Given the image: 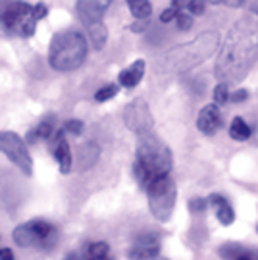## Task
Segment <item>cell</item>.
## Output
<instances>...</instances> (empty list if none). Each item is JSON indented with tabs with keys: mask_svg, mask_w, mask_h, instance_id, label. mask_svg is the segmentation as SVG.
Returning a JSON list of instances; mask_svg holds the SVG:
<instances>
[{
	"mask_svg": "<svg viewBox=\"0 0 258 260\" xmlns=\"http://www.w3.org/2000/svg\"><path fill=\"white\" fill-rule=\"evenodd\" d=\"M258 58V18L249 16L235 21L225 35L214 66L216 79L221 83L243 81Z\"/></svg>",
	"mask_w": 258,
	"mask_h": 260,
	"instance_id": "cell-1",
	"label": "cell"
},
{
	"mask_svg": "<svg viewBox=\"0 0 258 260\" xmlns=\"http://www.w3.org/2000/svg\"><path fill=\"white\" fill-rule=\"evenodd\" d=\"M174 166L172 150L158 135L143 133L137 139V160L133 166V174L137 181L147 189L154 179L168 176Z\"/></svg>",
	"mask_w": 258,
	"mask_h": 260,
	"instance_id": "cell-2",
	"label": "cell"
},
{
	"mask_svg": "<svg viewBox=\"0 0 258 260\" xmlns=\"http://www.w3.org/2000/svg\"><path fill=\"white\" fill-rule=\"evenodd\" d=\"M87 39L79 31H60L50 41L48 64L56 72H74L87 60Z\"/></svg>",
	"mask_w": 258,
	"mask_h": 260,
	"instance_id": "cell-3",
	"label": "cell"
},
{
	"mask_svg": "<svg viewBox=\"0 0 258 260\" xmlns=\"http://www.w3.org/2000/svg\"><path fill=\"white\" fill-rule=\"evenodd\" d=\"M218 47H220V37L214 31H208L201 37L193 39L191 43H183L179 47L172 48L170 52L162 56V64L168 70H189L199 62H203L204 58L212 56Z\"/></svg>",
	"mask_w": 258,
	"mask_h": 260,
	"instance_id": "cell-4",
	"label": "cell"
},
{
	"mask_svg": "<svg viewBox=\"0 0 258 260\" xmlns=\"http://www.w3.org/2000/svg\"><path fill=\"white\" fill-rule=\"evenodd\" d=\"M12 239L21 249L48 251L58 241V230L54 228V223L46 222V220H29L25 223L16 225Z\"/></svg>",
	"mask_w": 258,
	"mask_h": 260,
	"instance_id": "cell-5",
	"label": "cell"
},
{
	"mask_svg": "<svg viewBox=\"0 0 258 260\" xmlns=\"http://www.w3.org/2000/svg\"><path fill=\"white\" fill-rule=\"evenodd\" d=\"M147 197L150 214L158 222H170L175 210V201H177V187H175L174 179L170 176H162L154 179L147 187Z\"/></svg>",
	"mask_w": 258,
	"mask_h": 260,
	"instance_id": "cell-6",
	"label": "cell"
},
{
	"mask_svg": "<svg viewBox=\"0 0 258 260\" xmlns=\"http://www.w3.org/2000/svg\"><path fill=\"white\" fill-rule=\"evenodd\" d=\"M2 25L8 33H18L19 37H31L35 33L37 19L33 16V6L25 2H12L6 4L2 12Z\"/></svg>",
	"mask_w": 258,
	"mask_h": 260,
	"instance_id": "cell-7",
	"label": "cell"
},
{
	"mask_svg": "<svg viewBox=\"0 0 258 260\" xmlns=\"http://www.w3.org/2000/svg\"><path fill=\"white\" fill-rule=\"evenodd\" d=\"M0 147H2L4 156L8 158L23 176H33V158L29 154L25 139H21L14 131H4L0 135Z\"/></svg>",
	"mask_w": 258,
	"mask_h": 260,
	"instance_id": "cell-8",
	"label": "cell"
},
{
	"mask_svg": "<svg viewBox=\"0 0 258 260\" xmlns=\"http://www.w3.org/2000/svg\"><path fill=\"white\" fill-rule=\"evenodd\" d=\"M123 121L127 125V129H131L137 135H143V133H150L152 131V114L148 110V104L143 101V99H135L125 106L123 110Z\"/></svg>",
	"mask_w": 258,
	"mask_h": 260,
	"instance_id": "cell-9",
	"label": "cell"
},
{
	"mask_svg": "<svg viewBox=\"0 0 258 260\" xmlns=\"http://www.w3.org/2000/svg\"><path fill=\"white\" fill-rule=\"evenodd\" d=\"M160 254V237L154 233H145L135 239L133 247L129 249L131 260H152Z\"/></svg>",
	"mask_w": 258,
	"mask_h": 260,
	"instance_id": "cell-10",
	"label": "cell"
},
{
	"mask_svg": "<svg viewBox=\"0 0 258 260\" xmlns=\"http://www.w3.org/2000/svg\"><path fill=\"white\" fill-rule=\"evenodd\" d=\"M110 6V2H96V0H81L75 4L77 16L85 27H91L94 23H101L104 18V12Z\"/></svg>",
	"mask_w": 258,
	"mask_h": 260,
	"instance_id": "cell-11",
	"label": "cell"
},
{
	"mask_svg": "<svg viewBox=\"0 0 258 260\" xmlns=\"http://www.w3.org/2000/svg\"><path fill=\"white\" fill-rule=\"evenodd\" d=\"M197 127L204 135H214L221 127L220 106H216L214 103L203 106V110L199 112V116H197Z\"/></svg>",
	"mask_w": 258,
	"mask_h": 260,
	"instance_id": "cell-12",
	"label": "cell"
},
{
	"mask_svg": "<svg viewBox=\"0 0 258 260\" xmlns=\"http://www.w3.org/2000/svg\"><path fill=\"white\" fill-rule=\"evenodd\" d=\"M145 68H147L145 60H135L129 68L121 70L120 75H118V81H120L121 87H125V89L137 87L143 79V75H145Z\"/></svg>",
	"mask_w": 258,
	"mask_h": 260,
	"instance_id": "cell-13",
	"label": "cell"
},
{
	"mask_svg": "<svg viewBox=\"0 0 258 260\" xmlns=\"http://www.w3.org/2000/svg\"><path fill=\"white\" fill-rule=\"evenodd\" d=\"M208 203L214 206L216 210V218L221 225H231L233 220H235V212H233V206L228 203V199L223 195H218V193H212L208 197Z\"/></svg>",
	"mask_w": 258,
	"mask_h": 260,
	"instance_id": "cell-14",
	"label": "cell"
},
{
	"mask_svg": "<svg viewBox=\"0 0 258 260\" xmlns=\"http://www.w3.org/2000/svg\"><path fill=\"white\" fill-rule=\"evenodd\" d=\"M52 154H54L56 162H58V166H60V172H62V174H70V172H72V164H74L70 143L66 139L60 141L54 149H52Z\"/></svg>",
	"mask_w": 258,
	"mask_h": 260,
	"instance_id": "cell-15",
	"label": "cell"
},
{
	"mask_svg": "<svg viewBox=\"0 0 258 260\" xmlns=\"http://www.w3.org/2000/svg\"><path fill=\"white\" fill-rule=\"evenodd\" d=\"M99 156H101L99 145H94V143H85L83 147L79 149V166H81V170H89V168L94 166Z\"/></svg>",
	"mask_w": 258,
	"mask_h": 260,
	"instance_id": "cell-16",
	"label": "cell"
},
{
	"mask_svg": "<svg viewBox=\"0 0 258 260\" xmlns=\"http://www.w3.org/2000/svg\"><path fill=\"white\" fill-rule=\"evenodd\" d=\"M87 33H89V39H91L92 47L96 48V50H102L104 45H106V41H108V29L104 25V21L87 27Z\"/></svg>",
	"mask_w": 258,
	"mask_h": 260,
	"instance_id": "cell-17",
	"label": "cell"
},
{
	"mask_svg": "<svg viewBox=\"0 0 258 260\" xmlns=\"http://www.w3.org/2000/svg\"><path fill=\"white\" fill-rule=\"evenodd\" d=\"M230 137L235 141H247L250 137L249 123L243 120L241 116H235L230 123Z\"/></svg>",
	"mask_w": 258,
	"mask_h": 260,
	"instance_id": "cell-18",
	"label": "cell"
},
{
	"mask_svg": "<svg viewBox=\"0 0 258 260\" xmlns=\"http://www.w3.org/2000/svg\"><path fill=\"white\" fill-rule=\"evenodd\" d=\"M127 6L135 19H148L152 14V4L148 0H129Z\"/></svg>",
	"mask_w": 258,
	"mask_h": 260,
	"instance_id": "cell-19",
	"label": "cell"
},
{
	"mask_svg": "<svg viewBox=\"0 0 258 260\" xmlns=\"http://www.w3.org/2000/svg\"><path fill=\"white\" fill-rule=\"evenodd\" d=\"M230 87H228V83H218L216 87H214L212 91V99H214V104L216 106H225L228 104V101H230Z\"/></svg>",
	"mask_w": 258,
	"mask_h": 260,
	"instance_id": "cell-20",
	"label": "cell"
},
{
	"mask_svg": "<svg viewBox=\"0 0 258 260\" xmlns=\"http://www.w3.org/2000/svg\"><path fill=\"white\" fill-rule=\"evenodd\" d=\"M35 131H37L39 141L45 139V141H48V143H50V139L54 137V121H52V118H50V120L41 121L37 127H35Z\"/></svg>",
	"mask_w": 258,
	"mask_h": 260,
	"instance_id": "cell-21",
	"label": "cell"
},
{
	"mask_svg": "<svg viewBox=\"0 0 258 260\" xmlns=\"http://www.w3.org/2000/svg\"><path fill=\"white\" fill-rule=\"evenodd\" d=\"M89 256H110V245L106 241H96L87 245V258Z\"/></svg>",
	"mask_w": 258,
	"mask_h": 260,
	"instance_id": "cell-22",
	"label": "cell"
},
{
	"mask_svg": "<svg viewBox=\"0 0 258 260\" xmlns=\"http://www.w3.org/2000/svg\"><path fill=\"white\" fill-rule=\"evenodd\" d=\"M243 252H247V249H243L241 245H233V243H228L220 249V254L225 260H237Z\"/></svg>",
	"mask_w": 258,
	"mask_h": 260,
	"instance_id": "cell-23",
	"label": "cell"
},
{
	"mask_svg": "<svg viewBox=\"0 0 258 260\" xmlns=\"http://www.w3.org/2000/svg\"><path fill=\"white\" fill-rule=\"evenodd\" d=\"M118 91H120V87L118 85H104L102 89H99L96 93H94V99L99 101V103H106V101H110V99H114L116 94H118Z\"/></svg>",
	"mask_w": 258,
	"mask_h": 260,
	"instance_id": "cell-24",
	"label": "cell"
},
{
	"mask_svg": "<svg viewBox=\"0 0 258 260\" xmlns=\"http://www.w3.org/2000/svg\"><path fill=\"white\" fill-rule=\"evenodd\" d=\"M175 21H177V29L179 31H189V29L193 27V16L183 12V10H179V16H177Z\"/></svg>",
	"mask_w": 258,
	"mask_h": 260,
	"instance_id": "cell-25",
	"label": "cell"
},
{
	"mask_svg": "<svg viewBox=\"0 0 258 260\" xmlns=\"http://www.w3.org/2000/svg\"><path fill=\"white\" fill-rule=\"evenodd\" d=\"M208 205H210V203H208V199L195 197V199H191V203H189V210H191L193 214H203Z\"/></svg>",
	"mask_w": 258,
	"mask_h": 260,
	"instance_id": "cell-26",
	"label": "cell"
},
{
	"mask_svg": "<svg viewBox=\"0 0 258 260\" xmlns=\"http://www.w3.org/2000/svg\"><path fill=\"white\" fill-rule=\"evenodd\" d=\"M64 129L68 131V133H72V135H81L85 129V125L81 120H68L64 125Z\"/></svg>",
	"mask_w": 258,
	"mask_h": 260,
	"instance_id": "cell-27",
	"label": "cell"
},
{
	"mask_svg": "<svg viewBox=\"0 0 258 260\" xmlns=\"http://www.w3.org/2000/svg\"><path fill=\"white\" fill-rule=\"evenodd\" d=\"M177 16H179V10H175L174 6H170V8H166L160 14V21H162V23H170V21L177 19Z\"/></svg>",
	"mask_w": 258,
	"mask_h": 260,
	"instance_id": "cell-28",
	"label": "cell"
},
{
	"mask_svg": "<svg viewBox=\"0 0 258 260\" xmlns=\"http://www.w3.org/2000/svg\"><path fill=\"white\" fill-rule=\"evenodd\" d=\"M148 27V19H135L131 25H129V29L133 31V33H143V31H147Z\"/></svg>",
	"mask_w": 258,
	"mask_h": 260,
	"instance_id": "cell-29",
	"label": "cell"
},
{
	"mask_svg": "<svg viewBox=\"0 0 258 260\" xmlns=\"http://www.w3.org/2000/svg\"><path fill=\"white\" fill-rule=\"evenodd\" d=\"M249 99V91H245V89H239V91H233L230 96V101L233 103H245Z\"/></svg>",
	"mask_w": 258,
	"mask_h": 260,
	"instance_id": "cell-30",
	"label": "cell"
},
{
	"mask_svg": "<svg viewBox=\"0 0 258 260\" xmlns=\"http://www.w3.org/2000/svg\"><path fill=\"white\" fill-rule=\"evenodd\" d=\"M46 14H48V10H46L45 4H35V6H33V16H35V19H37V21L45 19Z\"/></svg>",
	"mask_w": 258,
	"mask_h": 260,
	"instance_id": "cell-31",
	"label": "cell"
},
{
	"mask_svg": "<svg viewBox=\"0 0 258 260\" xmlns=\"http://www.w3.org/2000/svg\"><path fill=\"white\" fill-rule=\"evenodd\" d=\"M25 143H27V145H37V143H39L37 131H35V129H29L27 135H25Z\"/></svg>",
	"mask_w": 258,
	"mask_h": 260,
	"instance_id": "cell-32",
	"label": "cell"
},
{
	"mask_svg": "<svg viewBox=\"0 0 258 260\" xmlns=\"http://www.w3.org/2000/svg\"><path fill=\"white\" fill-rule=\"evenodd\" d=\"M0 260H14V252H12V249H2V252H0Z\"/></svg>",
	"mask_w": 258,
	"mask_h": 260,
	"instance_id": "cell-33",
	"label": "cell"
},
{
	"mask_svg": "<svg viewBox=\"0 0 258 260\" xmlns=\"http://www.w3.org/2000/svg\"><path fill=\"white\" fill-rule=\"evenodd\" d=\"M218 4L230 6V8H241V6H245V2H218Z\"/></svg>",
	"mask_w": 258,
	"mask_h": 260,
	"instance_id": "cell-34",
	"label": "cell"
},
{
	"mask_svg": "<svg viewBox=\"0 0 258 260\" xmlns=\"http://www.w3.org/2000/svg\"><path fill=\"white\" fill-rule=\"evenodd\" d=\"M66 260H81V254H79V252H70V254L66 256Z\"/></svg>",
	"mask_w": 258,
	"mask_h": 260,
	"instance_id": "cell-35",
	"label": "cell"
},
{
	"mask_svg": "<svg viewBox=\"0 0 258 260\" xmlns=\"http://www.w3.org/2000/svg\"><path fill=\"white\" fill-rule=\"evenodd\" d=\"M250 8H252V12H254V16L258 18V2H252V4H250Z\"/></svg>",
	"mask_w": 258,
	"mask_h": 260,
	"instance_id": "cell-36",
	"label": "cell"
},
{
	"mask_svg": "<svg viewBox=\"0 0 258 260\" xmlns=\"http://www.w3.org/2000/svg\"><path fill=\"white\" fill-rule=\"evenodd\" d=\"M87 260H110V256H89Z\"/></svg>",
	"mask_w": 258,
	"mask_h": 260,
	"instance_id": "cell-37",
	"label": "cell"
},
{
	"mask_svg": "<svg viewBox=\"0 0 258 260\" xmlns=\"http://www.w3.org/2000/svg\"><path fill=\"white\" fill-rule=\"evenodd\" d=\"M256 260H258V256H256Z\"/></svg>",
	"mask_w": 258,
	"mask_h": 260,
	"instance_id": "cell-38",
	"label": "cell"
}]
</instances>
